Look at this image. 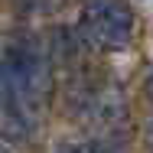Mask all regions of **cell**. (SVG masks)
<instances>
[{
    "mask_svg": "<svg viewBox=\"0 0 153 153\" xmlns=\"http://www.w3.org/2000/svg\"><path fill=\"white\" fill-rule=\"evenodd\" d=\"M143 94H147V101L153 104V72L147 75V82H143Z\"/></svg>",
    "mask_w": 153,
    "mask_h": 153,
    "instance_id": "cell-6",
    "label": "cell"
},
{
    "mask_svg": "<svg viewBox=\"0 0 153 153\" xmlns=\"http://www.w3.org/2000/svg\"><path fill=\"white\" fill-rule=\"evenodd\" d=\"M30 130H33V111L26 104L0 94V134L7 140H23L30 137Z\"/></svg>",
    "mask_w": 153,
    "mask_h": 153,
    "instance_id": "cell-3",
    "label": "cell"
},
{
    "mask_svg": "<svg viewBox=\"0 0 153 153\" xmlns=\"http://www.w3.org/2000/svg\"><path fill=\"white\" fill-rule=\"evenodd\" d=\"M82 39L101 49V52H114L130 42L134 33V13L124 3H88L82 10V23H78Z\"/></svg>",
    "mask_w": 153,
    "mask_h": 153,
    "instance_id": "cell-2",
    "label": "cell"
},
{
    "mask_svg": "<svg viewBox=\"0 0 153 153\" xmlns=\"http://www.w3.org/2000/svg\"><path fill=\"white\" fill-rule=\"evenodd\" d=\"M59 153H91V150H88V147H75V143H62Z\"/></svg>",
    "mask_w": 153,
    "mask_h": 153,
    "instance_id": "cell-5",
    "label": "cell"
},
{
    "mask_svg": "<svg viewBox=\"0 0 153 153\" xmlns=\"http://www.w3.org/2000/svg\"><path fill=\"white\" fill-rule=\"evenodd\" d=\"M0 153H3V150H0Z\"/></svg>",
    "mask_w": 153,
    "mask_h": 153,
    "instance_id": "cell-8",
    "label": "cell"
},
{
    "mask_svg": "<svg viewBox=\"0 0 153 153\" xmlns=\"http://www.w3.org/2000/svg\"><path fill=\"white\" fill-rule=\"evenodd\" d=\"M46 82H49V62H46V52L39 49V42L16 39L0 62V94L26 104L33 111L39 94L46 91Z\"/></svg>",
    "mask_w": 153,
    "mask_h": 153,
    "instance_id": "cell-1",
    "label": "cell"
},
{
    "mask_svg": "<svg viewBox=\"0 0 153 153\" xmlns=\"http://www.w3.org/2000/svg\"><path fill=\"white\" fill-rule=\"evenodd\" d=\"M88 114H91V117H94L98 124H104V127H114V124H117V121L124 117V114H127L121 91L108 88V91L94 94L91 101H88Z\"/></svg>",
    "mask_w": 153,
    "mask_h": 153,
    "instance_id": "cell-4",
    "label": "cell"
},
{
    "mask_svg": "<svg viewBox=\"0 0 153 153\" xmlns=\"http://www.w3.org/2000/svg\"><path fill=\"white\" fill-rule=\"evenodd\" d=\"M143 143H147V150L153 153V121L147 124V134H143Z\"/></svg>",
    "mask_w": 153,
    "mask_h": 153,
    "instance_id": "cell-7",
    "label": "cell"
}]
</instances>
